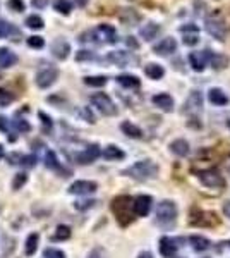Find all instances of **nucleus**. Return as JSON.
<instances>
[{
	"mask_svg": "<svg viewBox=\"0 0 230 258\" xmlns=\"http://www.w3.org/2000/svg\"><path fill=\"white\" fill-rule=\"evenodd\" d=\"M137 258H153L151 253H148V251H143V253H139V256Z\"/></svg>",
	"mask_w": 230,
	"mask_h": 258,
	"instance_id": "4d7b16f0",
	"label": "nucleus"
},
{
	"mask_svg": "<svg viewBox=\"0 0 230 258\" xmlns=\"http://www.w3.org/2000/svg\"><path fill=\"white\" fill-rule=\"evenodd\" d=\"M26 181H28V176H26V174H18V176H16V181L12 182V186H14V189H19L21 186H23Z\"/></svg>",
	"mask_w": 230,
	"mask_h": 258,
	"instance_id": "49530a36",
	"label": "nucleus"
},
{
	"mask_svg": "<svg viewBox=\"0 0 230 258\" xmlns=\"http://www.w3.org/2000/svg\"><path fill=\"white\" fill-rule=\"evenodd\" d=\"M85 85L93 86V88H102V86L107 85V78L105 76H86Z\"/></svg>",
	"mask_w": 230,
	"mask_h": 258,
	"instance_id": "72a5a7b5",
	"label": "nucleus"
},
{
	"mask_svg": "<svg viewBox=\"0 0 230 258\" xmlns=\"http://www.w3.org/2000/svg\"><path fill=\"white\" fill-rule=\"evenodd\" d=\"M70 238V229L67 226H58L55 234H53V239L55 241H65Z\"/></svg>",
	"mask_w": 230,
	"mask_h": 258,
	"instance_id": "f704fd0d",
	"label": "nucleus"
},
{
	"mask_svg": "<svg viewBox=\"0 0 230 258\" xmlns=\"http://www.w3.org/2000/svg\"><path fill=\"white\" fill-rule=\"evenodd\" d=\"M88 258H107V255L102 248H95V249H91V253L88 255Z\"/></svg>",
	"mask_w": 230,
	"mask_h": 258,
	"instance_id": "09e8293b",
	"label": "nucleus"
},
{
	"mask_svg": "<svg viewBox=\"0 0 230 258\" xmlns=\"http://www.w3.org/2000/svg\"><path fill=\"white\" fill-rule=\"evenodd\" d=\"M125 43H127V47H131V48H137V41L134 40V36H127Z\"/></svg>",
	"mask_w": 230,
	"mask_h": 258,
	"instance_id": "864d4df0",
	"label": "nucleus"
},
{
	"mask_svg": "<svg viewBox=\"0 0 230 258\" xmlns=\"http://www.w3.org/2000/svg\"><path fill=\"white\" fill-rule=\"evenodd\" d=\"M95 203H96L95 200H88V202H76L74 203V207H76L78 210H86V209H91Z\"/></svg>",
	"mask_w": 230,
	"mask_h": 258,
	"instance_id": "37998d69",
	"label": "nucleus"
},
{
	"mask_svg": "<svg viewBox=\"0 0 230 258\" xmlns=\"http://www.w3.org/2000/svg\"><path fill=\"white\" fill-rule=\"evenodd\" d=\"M4 155H6V152H4V147H2V145H0V159H2Z\"/></svg>",
	"mask_w": 230,
	"mask_h": 258,
	"instance_id": "bf43d9fd",
	"label": "nucleus"
},
{
	"mask_svg": "<svg viewBox=\"0 0 230 258\" xmlns=\"http://www.w3.org/2000/svg\"><path fill=\"white\" fill-rule=\"evenodd\" d=\"M112 212L122 226H127L132 220V198L131 197H117L112 202Z\"/></svg>",
	"mask_w": 230,
	"mask_h": 258,
	"instance_id": "7ed1b4c3",
	"label": "nucleus"
},
{
	"mask_svg": "<svg viewBox=\"0 0 230 258\" xmlns=\"http://www.w3.org/2000/svg\"><path fill=\"white\" fill-rule=\"evenodd\" d=\"M153 200L148 195H139L136 200H132V210H134L136 215L139 217H144V215L149 214V209H151Z\"/></svg>",
	"mask_w": 230,
	"mask_h": 258,
	"instance_id": "9b49d317",
	"label": "nucleus"
},
{
	"mask_svg": "<svg viewBox=\"0 0 230 258\" xmlns=\"http://www.w3.org/2000/svg\"><path fill=\"white\" fill-rule=\"evenodd\" d=\"M14 126L18 127L19 131H29V129H31L29 122H28V120H24V119H16L14 120Z\"/></svg>",
	"mask_w": 230,
	"mask_h": 258,
	"instance_id": "a18cd8bd",
	"label": "nucleus"
},
{
	"mask_svg": "<svg viewBox=\"0 0 230 258\" xmlns=\"http://www.w3.org/2000/svg\"><path fill=\"white\" fill-rule=\"evenodd\" d=\"M204 30H206L208 35L218 41H223L227 38V33H228L227 24H225V21L220 16H210V18H206V21H204Z\"/></svg>",
	"mask_w": 230,
	"mask_h": 258,
	"instance_id": "20e7f679",
	"label": "nucleus"
},
{
	"mask_svg": "<svg viewBox=\"0 0 230 258\" xmlns=\"http://www.w3.org/2000/svg\"><path fill=\"white\" fill-rule=\"evenodd\" d=\"M153 105H157L158 109L163 112H172L174 110V98L169 93H158L151 98Z\"/></svg>",
	"mask_w": 230,
	"mask_h": 258,
	"instance_id": "2eb2a0df",
	"label": "nucleus"
},
{
	"mask_svg": "<svg viewBox=\"0 0 230 258\" xmlns=\"http://www.w3.org/2000/svg\"><path fill=\"white\" fill-rule=\"evenodd\" d=\"M107 60L114 66H119V68H124V66H129L131 62H136V57L132 55L131 52H125V50H115V52H110L107 55Z\"/></svg>",
	"mask_w": 230,
	"mask_h": 258,
	"instance_id": "1a4fd4ad",
	"label": "nucleus"
},
{
	"mask_svg": "<svg viewBox=\"0 0 230 258\" xmlns=\"http://www.w3.org/2000/svg\"><path fill=\"white\" fill-rule=\"evenodd\" d=\"M103 157H105L107 160H122L125 157V153L119 147H115V145H108V147L103 150Z\"/></svg>",
	"mask_w": 230,
	"mask_h": 258,
	"instance_id": "a878e982",
	"label": "nucleus"
},
{
	"mask_svg": "<svg viewBox=\"0 0 230 258\" xmlns=\"http://www.w3.org/2000/svg\"><path fill=\"white\" fill-rule=\"evenodd\" d=\"M96 182L93 181H76L70 184L69 188V193L70 195H91L96 191Z\"/></svg>",
	"mask_w": 230,
	"mask_h": 258,
	"instance_id": "ddd939ff",
	"label": "nucleus"
},
{
	"mask_svg": "<svg viewBox=\"0 0 230 258\" xmlns=\"http://www.w3.org/2000/svg\"><path fill=\"white\" fill-rule=\"evenodd\" d=\"M144 74L149 78V80L157 81V80H162V78L165 76V69H163L160 64H153L151 62V64H148L144 68Z\"/></svg>",
	"mask_w": 230,
	"mask_h": 258,
	"instance_id": "b1692460",
	"label": "nucleus"
},
{
	"mask_svg": "<svg viewBox=\"0 0 230 258\" xmlns=\"http://www.w3.org/2000/svg\"><path fill=\"white\" fill-rule=\"evenodd\" d=\"M198 177L199 181L203 182V186H206V188H211V189H220V188H225V179L223 176L218 172V170L215 169H206V170H201V172H198Z\"/></svg>",
	"mask_w": 230,
	"mask_h": 258,
	"instance_id": "39448f33",
	"label": "nucleus"
},
{
	"mask_svg": "<svg viewBox=\"0 0 230 258\" xmlns=\"http://www.w3.org/2000/svg\"><path fill=\"white\" fill-rule=\"evenodd\" d=\"M206 59H208V64L215 69H223L228 66V57L227 55H220V53L210 52V50H206Z\"/></svg>",
	"mask_w": 230,
	"mask_h": 258,
	"instance_id": "6ab92c4d",
	"label": "nucleus"
},
{
	"mask_svg": "<svg viewBox=\"0 0 230 258\" xmlns=\"http://www.w3.org/2000/svg\"><path fill=\"white\" fill-rule=\"evenodd\" d=\"M28 45L31 48H43L45 47V40L41 38V36H29Z\"/></svg>",
	"mask_w": 230,
	"mask_h": 258,
	"instance_id": "4c0bfd02",
	"label": "nucleus"
},
{
	"mask_svg": "<svg viewBox=\"0 0 230 258\" xmlns=\"http://www.w3.org/2000/svg\"><path fill=\"white\" fill-rule=\"evenodd\" d=\"M191 243L196 251H204V249L210 248V241L206 238H203V236H196V234L191 236Z\"/></svg>",
	"mask_w": 230,
	"mask_h": 258,
	"instance_id": "2f4dec72",
	"label": "nucleus"
},
{
	"mask_svg": "<svg viewBox=\"0 0 230 258\" xmlns=\"http://www.w3.org/2000/svg\"><path fill=\"white\" fill-rule=\"evenodd\" d=\"M48 4V0H33V6L38 7V9H41V7H45Z\"/></svg>",
	"mask_w": 230,
	"mask_h": 258,
	"instance_id": "5fc2aeb1",
	"label": "nucleus"
},
{
	"mask_svg": "<svg viewBox=\"0 0 230 258\" xmlns=\"http://www.w3.org/2000/svg\"><path fill=\"white\" fill-rule=\"evenodd\" d=\"M184 110H186V114H189L192 119H194L196 115L203 110V97H201V93H199V91H192V93L189 95Z\"/></svg>",
	"mask_w": 230,
	"mask_h": 258,
	"instance_id": "9d476101",
	"label": "nucleus"
},
{
	"mask_svg": "<svg viewBox=\"0 0 230 258\" xmlns=\"http://www.w3.org/2000/svg\"><path fill=\"white\" fill-rule=\"evenodd\" d=\"M182 43L186 47H194V45L199 43V33H186L182 38Z\"/></svg>",
	"mask_w": 230,
	"mask_h": 258,
	"instance_id": "e433bc0d",
	"label": "nucleus"
},
{
	"mask_svg": "<svg viewBox=\"0 0 230 258\" xmlns=\"http://www.w3.org/2000/svg\"><path fill=\"white\" fill-rule=\"evenodd\" d=\"M204 258H206V256H204Z\"/></svg>",
	"mask_w": 230,
	"mask_h": 258,
	"instance_id": "680f3d73",
	"label": "nucleus"
},
{
	"mask_svg": "<svg viewBox=\"0 0 230 258\" xmlns=\"http://www.w3.org/2000/svg\"><path fill=\"white\" fill-rule=\"evenodd\" d=\"M45 165H47L48 169H53V170H60V162H58L55 152H52V150H48L47 155H45Z\"/></svg>",
	"mask_w": 230,
	"mask_h": 258,
	"instance_id": "473e14b6",
	"label": "nucleus"
},
{
	"mask_svg": "<svg viewBox=\"0 0 230 258\" xmlns=\"http://www.w3.org/2000/svg\"><path fill=\"white\" fill-rule=\"evenodd\" d=\"M175 50H177V41L172 36H169V38H163L160 43H157L153 47V52L157 53V55H170V53H174Z\"/></svg>",
	"mask_w": 230,
	"mask_h": 258,
	"instance_id": "f8f14e48",
	"label": "nucleus"
},
{
	"mask_svg": "<svg viewBox=\"0 0 230 258\" xmlns=\"http://www.w3.org/2000/svg\"><path fill=\"white\" fill-rule=\"evenodd\" d=\"M223 212H225V215H227V217H230V202H225V205H223Z\"/></svg>",
	"mask_w": 230,
	"mask_h": 258,
	"instance_id": "6e6d98bb",
	"label": "nucleus"
},
{
	"mask_svg": "<svg viewBox=\"0 0 230 258\" xmlns=\"http://www.w3.org/2000/svg\"><path fill=\"white\" fill-rule=\"evenodd\" d=\"M120 129L124 131V135L131 136V138H141V136H143V131H141V127H137L136 124L129 122V120H125V122L120 124Z\"/></svg>",
	"mask_w": 230,
	"mask_h": 258,
	"instance_id": "bb28decb",
	"label": "nucleus"
},
{
	"mask_svg": "<svg viewBox=\"0 0 230 258\" xmlns=\"http://www.w3.org/2000/svg\"><path fill=\"white\" fill-rule=\"evenodd\" d=\"M139 19H141V16L137 14L134 9H124V12L120 14V21H122L124 24H129V26H134Z\"/></svg>",
	"mask_w": 230,
	"mask_h": 258,
	"instance_id": "cd10ccee",
	"label": "nucleus"
},
{
	"mask_svg": "<svg viewBox=\"0 0 230 258\" xmlns=\"http://www.w3.org/2000/svg\"><path fill=\"white\" fill-rule=\"evenodd\" d=\"M175 251H177V244H175V241L172 238H162L160 239V253L165 258H172L175 255Z\"/></svg>",
	"mask_w": 230,
	"mask_h": 258,
	"instance_id": "412c9836",
	"label": "nucleus"
},
{
	"mask_svg": "<svg viewBox=\"0 0 230 258\" xmlns=\"http://www.w3.org/2000/svg\"><path fill=\"white\" fill-rule=\"evenodd\" d=\"M179 31H181L182 35H186V33H199V28L192 23H187V24H184V26L179 28Z\"/></svg>",
	"mask_w": 230,
	"mask_h": 258,
	"instance_id": "a19ab883",
	"label": "nucleus"
},
{
	"mask_svg": "<svg viewBox=\"0 0 230 258\" xmlns=\"http://www.w3.org/2000/svg\"><path fill=\"white\" fill-rule=\"evenodd\" d=\"M155 217H157V222L160 224L162 227H172L177 220V207H175L174 202L170 200H163L157 205V212H155Z\"/></svg>",
	"mask_w": 230,
	"mask_h": 258,
	"instance_id": "f03ea898",
	"label": "nucleus"
},
{
	"mask_svg": "<svg viewBox=\"0 0 230 258\" xmlns=\"http://www.w3.org/2000/svg\"><path fill=\"white\" fill-rule=\"evenodd\" d=\"M76 59L81 62V60H90L93 59V52H90V50H79Z\"/></svg>",
	"mask_w": 230,
	"mask_h": 258,
	"instance_id": "c03bdc74",
	"label": "nucleus"
},
{
	"mask_svg": "<svg viewBox=\"0 0 230 258\" xmlns=\"http://www.w3.org/2000/svg\"><path fill=\"white\" fill-rule=\"evenodd\" d=\"M228 127H230V119H228Z\"/></svg>",
	"mask_w": 230,
	"mask_h": 258,
	"instance_id": "052dcab7",
	"label": "nucleus"
},
{
	"mask_svg": "<svg viewBox=\"0 0 230 258\" xmlns=\"http://www.w3.org/2000/svg\"><path fill=\"white\" fill-rule=\"evenodd\" d=\"M0 129H2V131H9V124H7V119L4 117V115H0Z\"/></svg>",
	"mask_w": 230,
	"mask_h": 258,
	"instance_id": "8fccbe9b",
	"label": "nucleus"
},
{
	"mask_svg": "<svg viewBox=\"0 0 230 258\" xmlns=\"http://www.w3.org/2000/svg\"><path fill=\"white\" fill-rule=\"evenodd\" d=\"M57 78H58L57 69L45 68V69L38 71V74H36V85H38L40 88H50V86L57 81Z\"/></svg>",
	"mask_w": 230,
	"mask_h": 258,
	"instance_id": "6e6552de",
	"label": "nucleus"
},
{
	"mask_svg": "<svg viewBox=\"0 0 230 258\" xmlns=\"http://www.w3.org/2000/svg\"><path fill=\"white\" fill-rule=\"evenodd\" d=\"M122 174L136 179V181H148V179H151L158 174V165L155 164L153 160H148V159L139 160V162H136L134 165L122 170Z\"/></svg>",
	"mask_w": 230,
	"mask_h": 258,
	"instance_id": "f257e3e1",
	"label": "nucleus"
},
{
	"mask_svg": "<svg viewBox=\"0 0 230 258\" xmlns=\"http://www.w3.org/2000/svg\"><path fill=\"white\" fill-rule=\"evenodd\" d=\"M40 119H43V122H45V126H47V127H52V119H50L47 114L40 112Z\"/></svg>",
	"mask_w": 230,
	"mask_h": 258,
	"instance_id": "3c124183",
	"label": "nucleus"
},
{
	"mask_svg": "<svg viewBox=\"0 0 230 258\" xmlns=\"http://www.w3.org/2000/svg\"><path fill=\"white\" fill-rule=\"evenodd\" d=\"M38 234L36 232H33V234L28 236L26 239V248H24V251H26L28 256H33L36 253V249H38Z\"/></svg>",
	"mask_w": 230,
	"mask_h": 258,
	"instance_id": "c85d7f7f",
	"label": "nucleus"
},
{
	"mask_svg": "<svg viewBox=\"0 0 230 258\" xmlns=\"http://www.w3.org/2000/svg\"><path fill=\"white\" fill-rule=\"evenodd\" d=\"M53 9L62 16H69L70 12H72V4H70L69 0H55V2H53Z\"/></svg>",
	"mask_w": 230,
	"mask_h": 258,
	"instance_id": "7c9ffc66",
	"label": "nucleus"
},
{
	"mask_svg": "<svg viewBox=\"0 0 230 258\" xmlns=\"http://www.w3.org/2000/svg\"><path fill=\"white\" fill-rule=\"evenodd\" d=\"M9 7L12 11H16V12H23L24 11V2L23 0H9Z\"/></svg>",
	"mask_w": 230,
	"mask_h": 258,
	"instance_id": "79ce46f5",
	"label": "nucleus"
},
{
	"mask_svg": "<svg viewBox=\"0 0 230 258\" xmlns=\"http://www.w3.org/2000/svg\"><path fill=\"white\" fill-rule=\"evenodd\" d=\"M69 52H70V45L64 38H57L52 43V53L57 57V59H60V60L67 59Z\"/></svg>",
	"mask_w": 230,
	"mask_h": 258,
	"instance_id": "f3484780",
	"label": "nucleus"
},
{
	"mask_svg": "<svg viewBox=\"0 0 230 258\" xmlns=\"http://www.w3.org/2000/svg\"><path fill=\"white\" fill-rule=\"evenodd\" d=\"M160 33H162V26L158 23H148L139 30L141 38H143L144 41H153L158 35H160Z\"/></svg>",
	"mask_w": 230,
	"mask_h": 258,
	"instance_id": "a211bd4d",
	"label": "nucleus"
},
{
	"mask_svg": "<svg viewBox=\"0 0 230 258\" xmlns=\"http://www.w3.org/2000/svg\"><path fill=\"white\" fill-rule=\"evenodd\" d=\"M14 33L16 35H19V31L16 30L14 26L9 23V21H6V19H0V38H7V36H14Z\"/></svg>",
	"mask_w": 230,
	"mask_h": 258,
	"instance_id": "c756f323",
	"label": "nucleus"
},
{
	"mask_svg": "<svg viewBox=\"0 0 230 258\" xmlns=\"http://www.w3.org/2000/svg\"><path fill=\"white\" fill-rule=\"evenodd\" d=\"M12 100H14V95L6 90H0V105H7V103H11Z\"/></svg>",
	"mask_w": 230,
	"mask_h": 258,
	"instance_id": "ea45409f",
	"label": "nucleus"
},
{
	"mask_svg": "<svg viewBox=\"0 0 230 258\" xmlns=\"http://www.w3.org/2000/svg\"><path fill=\"white\" fill-rule=\"evenodd\" d=\"M117 83H119L120 86H124V88H139L141 81L139 78L134 76V74H120V76H117Z\"/></svg>",
	"mask_w": 230,
	"mask_h": 258,
	"instance_id": "4be33fe9",
	"label": "nucleus"
},
{
	"mask_svg": "<svg viewBox=\"0 0 230 258\" xmlns=\"http://www.w3.org/2000/svg\"><path fill=\"white\" fill-rule=\"evenodd\" d=\"M189 64L196 73H203L204 68L208 66L206 50H203V52H192L189 55Z\"/></svg>",
	"mask_w": 230,
	"mask_h": 258,
	"instance_id": "4468645a",
	"label": "nucleus"
},
{
	"mask_svg": "<svg viewBox=\"0 0 230 258\" xmlns=\"http://www.w3.org/2000/svg\"><path fill=\"white\" fill-rule=\"evenodd\" d=\"M170 150H172L175 155L186 157L187 153H189V143H187L186 140L179 138V140H175V141H172V143H170Z\"/></svg>",
	"mask_w": 230,
	"mask_h": 258,
	"instance_id": "393cba45",
	"label": "nucleus"
},
{
	"mask_svg": "<svg viewBox=\"0 0 230 258\" xmlns=\"http://www.w3.org/2000/svg\"><path fill=\"white\" fill-rule=\"evenodd\" d=\"M93 33L95 38H98V41H103V43H117L119 36H117V31L114 26L110 24H100Z\"/></svg>",
	"mask_w": 230,
	"mask_h": 258,
	"instance_id": "0eeeda50",
	"label": "nucleus"
},
{
	"mask_svg": "<svg viewBox=\"0 0 230 258\" xmlns=\"http://www.w3.org/2000/svg\"><path fill=\"white\" fill-rule=\"evenodd\" d=\"M208 100H210L213 105H218V107L227 105L228 103V97L225 95V91L220 88H211L208 91Z\"/></svg>",
	"mask_w": 230,
	"mask_h": 258,
	"instance_id": "aec40b11",
	"label": "nucleus"
},
{
	"mask_svg": "<svg viewBox=\"0 0 230 258\" xmlns=\"http://www.w3.org/2000/svg\"><path fill=\"white\" fill-rule=\"evenodd\" d=\"M76 4H78L79 7H85L86 4H88V0H76Z\"/></svg>",
	"mask_w": 230,
	"mask_h": 258,
	"instance_id": "13d9d810",
	"label": "nucleus"
},
{
	"mask_svg": "<svg viewBox=\"0 0 230 258\" xmlns=\"http://www.w3.org/2000/svg\"><path fill=\"white\" fill-rule=\"evenodd\" d=\"M26 26L31 28V30H41L43 28V19L40 16H29V18H26Z\"/></svg>",
	"mask_w": 230,
	"mask_h": 258,
	"instance_id": "c9c22d12",
	"label": "nucleus"
},
{
	"mask_svg": "<svg viewBox=\"0 0 230 258\" xmlns=\"http://www.w3.org/2000/svg\"><path fill=\"white\" fill-rule=\"evenodd\" d=\"M18 62V55L9 48H0V68H11Z\"/></svg>",
	"mask_w": 230,
	"mask_h": 258,
	"instance_id": "5701e85b",
	"label": "nucleus"
},
{
	"mask_svg": "<svg viewBox=\"0 0 230 258\" xmlns=\"http://www.w3.org/2000/svg\"><path fill=\"white\" fill-rule=\"evenodd\" d=\"M100 155H102V150H100L98 145H90L85 152L79 153L78 160H79V164H93Z\"/></svg>",
	"mask_w": 230,
	"mask_h": 258,
	"instance_id": "dca6fc26",
	"label": "nucleus"
},
{
	"mask_svg": "<svg viewBox=\"0 0 230 258\" xmlns=\"http://www.w3.org/2000/svg\"><path fill=\"white\" fill-rule=\"evenodd\" d=\"M91 103L102 112L103 115H108V117H112V115H117V107L115 103L112 102V98L108 97L107 93H96L91 97Z\"/></svg>",
	"mask_w": 230,
	"mask_h": 258,
	"instance_id": "423d86ee",
	"label": "nucleus"
},
{
	"mask_svg": "<svg viewBox=\"0 0 230 258\" xmlns=\"http://www.w3.org/2000/svg\"><path fill=\"white\" fill-rule=\"evenodd\" d=\"M83 115H85V117L88 119V122H91V124L95 122V117H93V114H91V110H90V109H85V110H83Z\"/></svg>",
	"mask_w": 230,
	"mask_h": 258,
	"instance_id": "603ef678",
	"label": "nucleus"
},
{
	"mask_svg": "<svg viewBox=\"0 0 230 258\" xmlns=\"http://www.w3.org/2000/svg\"><path fill=\"white\" fill-rule=\"evenodd\" d=\"M21 164L26 165V167H35V165H36V157L35 155L23 157V162H21Z\"/></svg>",
	"mask_w": 230,
	"mask_h": 258,
	"instance_id": "de8ad7c7",
	"label": "nucleus"
},
{
	"mask_svg": "<svg viewBox=\"0 0 230 258\" xmlns=\"http://www.w3.org/2000/svg\"><path fill=\"white\" fill-rule=\"evenodd\" d=\"M43 258H65V255H64V251H60V249L48 248V249H45Z\"/></svg>",
	"mask_w": 230,
	"mask_h": 258,
	"instance_id": "58836bf2",
	"label": "nucleus"
}]
</instances>
